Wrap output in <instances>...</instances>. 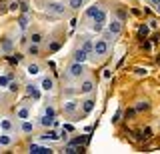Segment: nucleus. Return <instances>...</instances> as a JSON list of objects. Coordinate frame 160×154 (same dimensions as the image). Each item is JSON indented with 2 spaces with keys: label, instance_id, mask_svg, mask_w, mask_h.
<instances>
[{
  "label": "nucleus",
  "instance_id": "f257e3e1",
  "mask_svg": "<svg viewBox=\"0 0 160 154\" xmlns=\"http://www.w3.org/2000/svg\"><path fill=\"white\" fill-rule=\"evenodd\" d=\"M46 12H48V14H54V16H66V14H68V4L58 2V0L48 2V4H46Z\"/></svg>",
  "mask_w": 160,
  "mask_h": 154
},
{
  "label": "nucleus",
  "instance_id": "f03ea898",
  "mask_svg": "<svg viewBox=\"0 0 160 154\" xmlns=\"http://www.w3.org/2000/svg\"><path fill=\"white\" fill-rule=\"evenodd\" d=\"M108 50H110V44H108L106 40H104V38H96V40H94L92 54H96V56L100 58V56H106Z\"/></svg>",
  "mask_w": 160,
  "mask_h": 154
},
{
  "label": "nucleus",
  "instance_id": "7ed1b4c3",
  "mask_svg": "<svg viewBox=\"0 0 160 154\" xmlns=\"http://www.w3.org/2000/svg\"><path fill=\"white\" fill-rule=\"evenodd\" d=\"M84 72H86L84 62H72L68 66V76L70 78H80V76H84Z\"/></svg>",
  "mask_w": 160,
  "mask_h": 154
},
{
  "label": "nucleus",
  "instance_id": "20e7f679",
  "mask_svg": "<svg viewBox=\"0 0 160 154\" xmlns=\"http://www.w3.org/2000/svg\"><path fill=\"white\" fill-rule=\"evenodd\" d=\"M94 88H96V84L90 80V78H86V80L78 86V92L80 94H90V92H94Z\"/></svg>",
  "mask_w": 160,
  "mask_h": 154
},
{
  "label": "nucleus",
  "instance_id": "39448f33",
  "mask_svg": "<svg viewBox=\"0 0 160 154\" xmlns=\"http://www.w3.org/2000/svg\"><path fill=\"white\" fill-rule=\"evenodd\" d=\"M108 30L114 34V36H118L120 32H122V20H118V18H112V20L108 22Z\"/></svg>",
  "mask_w": 160,
  "mask_h": 154
},
{
  "label": "nucleus",
  "instance_id": "423d86ee",
  "mask_svg": "<svg viewBox=\"0 0 160 154\" xmlns=\"http://www.w3.org/2000/svg\"><path fill=\"white\" fill-rule=\"evenodd\" d=\"M40 88H42L44 92H52L54 90V78L52 76H44L42 80H40Z\"/></svg>",
  "mask_w": 160,
  "mask_h": 154
},
{
  "label": "nucleus",
  "instance_id": "0eeeda50",
  "mask_svg": "<svg viewBox=\"0 0 160 154\" xmlns=\"http://www.w3.org/2000/svg\"><path fill=\"white\" fill-rule=\"evenodd\" d=\"M150 136H152V128H144V130H136V132H134V138H136L138 142L148 140Z\"/></svg>",
  "mask_w": 160,
  "mask_h": 154
},
{
  "label": "nucleus",
  "instance_id": "6e6552de",
  "mask_svg": "<svg viewBox=\"0 0 160 154\" xmlns=\"http://www.w3.org/2000/svg\"><path fill=\"white\" fill-rule=\"evenodd\" d=\"M94 106H96V100H94V98H86V100H82V112L84 114H90L94 110Z\"/></svg>",
  "mask_w": 160,
  "mask_h": 154
},
{
  "label": "nucleus",
  "instance_id": "1a4fd4ad",
  "mask_svg": "<svg viewBox=\"0 0 160 154\" xmlns=\"http://www.w3.org/2000/svg\"><path fill=\"white\" fill-rule=\"evenodd\" d=\"M76 108H78V102H74V100L62 102V110L66 112V114H74V112H76Z\"/></svg>",
  "mask_w": 160,
  "mask_h": 154
},
{
  "label": "nucleus",
  "instance_id": "9d476101",
  "mask_svg": "<svg viewBox=\"0 0 160 154\" xmlns=\"http://www.w3.org/2000/svg\"><path fill=\"white\" fill-rule=\"evenodd\" d=\"M28 152H30V154H50L52 150H50V148H46V146H36V144H32Z\"/></svg>",
  "mask_w": 160,
  "mask_h": 154
},
{
  "label": "nucleus",
  "instance_id": "9b49d317",
  "mask_svg": "<svg viewBox=\"0 0 160 154\" xmlns=\"http://www.w3.org/2000/svg\"><path fill=\"white\" fill-rule=\"evenodd\" d=\"M100 8H102L100 4H92V6H88L86 10H84V16H86V18H94V14H96Z\"/></svg>",
  "mask_w": 160,
  "mask_h": 154
},
{
  "label": "nucleus",
  "instance_id": "f8f14e48",
  "mask_svg": "<svg viewBox=\"0 0 160 154\" xmlns=\"http://www.w3.org/2000/svg\"><path fill=\"white\" fill-rule=\"evenodd\" d=\"M88 60V54L82 50V48H78L76 52H74V62H86Z\"/></svg>",
  "mask_w": 160,
  "mask_h": 154
},
{
  "label": "nucleus",
  "instance_id": "ddd939ff",
  "mask_svg": "<svg viewBox=\"0 0 160 154\" xmlns=\"http://www.w3.org/2000/svg\"><path fill=\"white\" fill-rule=\"evenodd\" d=\"M42 140H60V134L54 130H46L42 134Z\"/></svg>",
  "mask_w": 160,
  "mask_h": 154
},
{
  "label": "nucleus",
  "instance_id": "4468645a",
  "mask_svg": "<svg viewBox=\"0 0 160 154\" xmlns=\"http://www.w3.org/2000/svg\"><path fill=\"white\" fill-rule=\"evenodd\" d=\"M26 72L30 74V76H36V74H40V64L30 62V64H28V68H26Z\"/></svg>",
  "mask_w": 160,
  "mask_h": 154
},
{
  "label": "nucleus",
  "instance_id": "2eb2a0df",
  "mask_svg": "<svg viewBox=\"0 0 160 154\" xmlns=\"http://www.w3.org/2000/svg\"><path fill=\"white\" fill-rule=\"evenodd\" d=\"M148 108H150V102L148 100H138L136 106H134V110H136V112H144V110H148Z\"/></svg>",
  "mask_w": 160,
  "mask_h": 154
},
{
  "label": "nucleus",
  "instance_id": "dca6fc26",
  "mask_svg": "<svg viewBox=\"0 0 160 154\" xmlns=\"http://www.w3.org/2000/svg\"><path fill=\"white\" fill-rule=\"evenodd\" d=\"M84 2H86V0H68V8H72V10H80V8L84 6Z\"/></svg>",
  "mask_w": 160,
  "mask_h": 154
},
{
  "label": "nucleus",
  "instance_id": "f3484780",
  "mask_svg": "<svg viewBox=\"0 0 160 154\" xmlns=\"http://www.w3.org/2000/svg\"><path fill=\"white\" fill-rule=\"evenodd\" d=\"M92 46H94V42L90 40V38H86V40L82 42V46H80V48H82V50H84V52H86L88 56H90V54H92Z\"/></svg>",
  "mask_w": 160,
  "mask_h": 154
},
{
  "label": "nucleus",
  "instance_id": "a211bd4d",
  "mask_svg": "<svg viewBox=\"0 0 160 154\" xmlns=\"http://www.w3.org/2000/svg\"><path fill=\"white\" fill-rule=\"evenodd\" d=\"M28 22H30V16H28V12H22V16H20V20H18V26L24 30V28L28 26Z\"/></svg>",
  "mask_w": 160,
  "mask_h": 154
},
{
  "label": "nucleus",
  "instance_id": "6ab92c4d",
  "mask_svg": "<svg viewBox=\"0 0 160 154\" xmlns=\"http://www.w3.org/2000/svg\"><path fill=\"white\" fill-rule=\"evenodd\" d=\"M12 48H14L12 40H8V38H4V40H2V50H4V54H10V52H12Z\"/></svg>",
  "mask_w": 160,
  "mask_h": 154
},
{
  "label": "nucleus",
  "instance_id": "aec40b11",
  "mask_svg": "<svg viewBox=\"0 0 160 154\" xmlns=\"http://www.w3.org/2000/svg\"><path fill=\"white\" fill-rule=\"evenodd\" d=\"M26 92L30 94L32 98H38L40 96V92H38V88H36V84H28V88H26Z\"/></svg>",
  "mask_w": 160,
  "mask_h": 154
},
{
  "label": "nucleus",
  "instance_id": "412c9836",
  "mask_svg": "<svg viewBox=\"0 0 160 154\" xmlns=\"http://www.w3.org/2000/svg\"><path fill=\"white\" fill-rule=\"evenodd\" d=\"M148 32H150V28L146 26V24H140V26H138V36H140V38H146Z\"/></svg>",
  "mask_w": 160,
  "mask_h": 154
},
{
  "label": "nucleus",
  "instance_id": "4be33fe9",
  "mask_svg": "<svg viewBox=\"0 0 160 154\" xmlns=\"http://www.w3.org/2000/svg\"><path fill=\"white\" fill-rule=\"evenodd\" d=\"M12 144V138L8 134H0V146H10Z\"/></svg>",
  "mask_w": 160,
  "mask_h": 154
},
{
  "label": "nucleus",
  "instance_id": "5701e85b",
  "mask_svg": "<svg viewBox=\"0 0 160 154\" xmlns=\"http://www.w3.org/2000/svg\"><path fill=\"white\" fill-rule=\"evenodd\" d=\"M100 38H104V40H106V42L110 44V42L114 40V34H112V32H110L108 28H106V30H102V36H100Z\"/></svg>",
  "mask_w": 160,
  "mask_h": 154
},
{
  "label": "nucleus",
  "instance_id": "b1692460",
  "mask_svg": "<svg viewBox=\"0 0 160 154\" xmlns=\"http://www.w3.org/2000/svg\"><path fill=\"white\" fill-rule=\"evenodd\" d=\"M44 116H48V118H54V116H56L54 106H46V108H44Z\"/></svg>",
  "mask_w": 160,
  "mask_h": 154
},
{
  "label": "nucleus",
  "instance_id": "393cba45",
  "mask_svg": "<svg viewBox=\"0 0 160 154\" xmlns=\"http://www.w3.org/2000/svg\"><path fill=\"white\" fill-rule=\"evenodd\" d=\"M32 130H34V124L28 122V120H24L22 122V132H32Z\"/></svg>",
  "mask_w": 160,
  "mask_h": 154
},
{
  "label": "nucleus",
  "instance_id": "a878e982",
  "mask_svg": "<svg viewBox=\"0 0 160 154\" xmlns=\"http://www.w3.org/2000/svg\"><path fill=\"white\" fill-rule=\"evenodd\" d=\"M30 42H32V44H40V42H42V34L34 32L32 36H30Z\"/></svg>",
  "mask_w": 160,
  "mask_h": 154
},
{
  "label": "nucleus",
  "instance_id": "bb28decb",
  "mask_svg": "<svg viewBox=\"0 0 160 154\" xmlns=\"http://www.w3.org/2000/svg\"><path fill=\"white\" fill-rule=\"evenodd\" d=\"M40 124H42V126H52V124H54V118L42 116V118H40Z\"/></svg>",
  "mask_w": 160,
  "mask_h": 154
},
{
  "label": "nucleus",
  "instance_id": "cd10ccee",
  "mask_svg": "<svg viewBox=\"0 0 160 154\" xmlns=\"http://www.w3.org/2000/svg\"><path fill=\"white\" fill-rule=\"evenodd\" d=\"M28 114H30V112H28V108H20V110L16 112V116H18V118H22V120H26Z\"/></svg>",
  "mask_w": 160,
  "mask_h": 154
},
{
  "label": "nucleus",
  "instance_id": "c85d7f7f",
  "mask_svg": "<svg viewBox=\"0 0 160 154\" xmlns=\"http://www.w3.org/2000/svg\"><path fill=\"white\" fill-rule=\"evenodd\" d=\"M28 54H32V56H34V54H38V44H32V42H30V46H28Z\"/></svg>",
  "mask_w": 160,
  "mask_h": 154
},
{
  "label": "nucleus",
  "instance_id": "c756f323",
  "mask_svg": "<svg viewBox=\"0 0 160 154\" xmlns=\"http://www.w3.org/2000/svg\"><path fill=\"white\" fill-rule=\"evenodd\" d=\"M0 128H2V130H10L12 124H10V120H2V122H0Z\"/></svg>",
  "mask_w": 160,
  "mask_h": 154
},
{
  "label": "nucleus",
  "instance_id": "7c9ffc66",
  "mask_svg": "<svg viewBox=\"0 0 160 154\" xmlns=\"http://www.w3.org/2000/svg\"><path fill=\"white\" fill-rule=\"evenodd\" d=\"M8 90H10V92H16V90H18V84L10 80V82H8Z\"/></svg>",
  "mask_w": 160,
  "mask_h": 154
},
{
  "label": "nucleus",
  "instance_id": "2f4dec72",
  "mask_svg": "<svg viewBox=\"0 0 160 154\" xmlns=\"http://www.w3.org/2000/svg\"><path fill=\"white\" fill-rule=\"evenodd\" d=\"M134 72H136L138 76H146V74H148V70H146V68H134Z\"/></svg>",
  "mask_w": 160,
  "mask_h": 154
},
{
  "label": "nucleus",
  "instance_id": "473e14b6",
  "mask_svg": "<svg viewBox=\"0 0 160 154\" xmlns=\"http://www.w3.org/2000/svg\"><path fill=\"white\" fill-rule=\"evenodd\" d=\"M10 76H0V86H8Z\"/></svg>",
  "mask_w": 160,
  "mask_h": 154
},
{
  "label": "nucleus",
  "instance_id": "72a5a7b5",
  "mask_svg": "<svg viewBox=\"0 0 160 154\" xmlns=\"http://www.w3.org/2000/svg\"><path fill=\"white\" fill-rule=\"evenodd\" d=\"M120 116H122V110H116V114H114V118H112V124H116L120 120Z\"/></svg>",
  "mask_w": 160,
  "mask_h": 154
},
{
  "label": "nucleus",
  "instance_id": "f704fd0d",
  "mask_svg": "<svg viewBox=\"0 0 160 154\" xmlns=\"http://www.w3.org/2000/svg\"><path fill=\"white\" fill-rule=\"evenodd\" d=\"M8 62L10 64H18L20 62V56H8Z\"/></svg>",
  "mask_w": 160,
  "mask_h": 154
},
{
  "label": "nucleus",
  "instance_id": "c9c22d12",
  "mask_svg": "<svg viewBox=\"0 0 160 154\" xmlns=\"http://www.w3.org/2000/svg\"><path fill=\"white\" fill-rule=\"evenodd\" d=\"M16 8H20L16 0H14V2H10V6H8V10H10V12H14V10H16Z\"/></svg>",
  "mask_w": 160,
  "mask_h": 154
},
{
  "label": "nucleus",
  "instance_id": "e433bc0d",
  "mask_svg": "<svg viewBox=\"0 0 160 154\" xmlns=\"http://www.w3.org/2000/svg\"><path fill=\"white\" fill-rule=\"evenodd\" d=\"M20 10H22V12H28V2H20Z\"/></svg>",
  "mask_w": 160,
  "mask_h": 154
},
{
  "label": "nucleus",
  "instance_id": "4c0bfd02",
  "mask_svg": "<svg viewBox=\"0 0 160 154\" xmlns=\"http://www.w3.org/2000/svg\"><path fill=\"white\" fill-rule=\"evenodd\" d=\"M58 48H60V44H58V42H52V44H50V50H52V52H56Z\"/></svg>",
  "mask_w": 160,
  "mask_h": 154
},
{
  "label": "nucleus",
  "instance_id": "58836bf2",
  "mask_svg": "<svg viewBox=\"0 0 160 154\" xmlns=\"http://www.w3.org/2000/svg\"><path fill=\"white\" fill-rule=\"evenodd\" d=\"M62 130H66V132H72V130H74V126H72V124H64V126H62Z\"/></svg>",
  "mask_w": 160,
  "mask_h": 154
},
{
  "label": "nucleus",
  "instance_id": "ea45409f",
  "mask_svg": "<svg viewBox=\"0 0 160 154\" xmlns=\"http://www.w3.org/2000/svg\"><path fill=\"white\" fill-rule=\"evenodd\" d=\"M142 48H144V50H150V48H152V44H150L148 40H144L142 42Z\"/></svg>",
  "mask_w": 160,
  "mask_h": 154
},
{
  "label": "nucleus",
  "instance_id": "a19ab883",
  "mask_svg": "<svg viewBox=\"0 0 160 154\" xmlns=\"http://www.w3.org/2000/svg\"><path fill=\"white\" fill-rule=\"evenodd\" d=\"M134 114H136V110H134V108H130V110H126V118H132Z\"/></svg>",
  "mask_w": 160,
  "mask_h": 154
},
{
  "label": "nucleus",
  "instance_id": "79ce46f5",
  "mask_svg": "<svg viewBox=\"0 0 160 154\" xmlns=\"http://www.w3.org/2000/svg\"><path fill=\"white\" fill-rule=\"evenodd\" d=\"M150 2H152L154 6H156V4H160V0H150Z\"/></svg>",
  "mask_w": 160,
  "mask_h": 154
},
{
  "label": "nucleus",
  "instance_id": "37998d69",
  "mask_svg": "<svg viewBox=\"0 0 160 154\" xmlns=\"http://www.w3.org/2000/svg\"><path fill=\"white\" fill-rule=\"evenodd\" d=\"M156 10H158V14H160V4H156Z\"/></svg>",
  "mask_w": 160,
  "mask_h": 154
}]
</instances>
